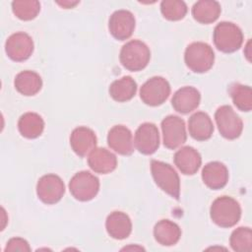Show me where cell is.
<instances>
[{
    "label": "cell",
    "mask_w": 252,
    "mask_h": 252,
    "mask_svg": "<svg viewBox=\"0 0 252 252\" xmlns=\"http://www.w3.org/2000/svg\"><path fill=\"white\" fill-rule=\"evenodd\" d=\"M170 94V85L162 77L149 79L140 90V97L144 103L150 106L162 104Z\"/></svg>",
    "instance_id": "8"
},
{
    "label": "cell",
    "mask_w": 252,
    "mask_h": 252,
    "mask_svg": "<svg viewBox=\"0 0 252 252\" xmlns=\"http://www.w3.org/2000/svg\"><path fill=\"white\" fill-rule=\"evenodd\" d=\"M162 142L165 148L174 150L186 142L185 122L176 115H168L161 121Z\"/></svg>",
    "instance_id": "9"
},
{
    "label": "cell",
    "mask_w": 252,
    "mask_h": 252,
    "mask_svg": "<svg viewBox=\"0 0 252 252\" xmlns=\"http://www.w3.org/2000/svg\"><path fill=\"white\" fill-rule=\"evenodd\" d=\"M250 44H251V41L250 40H248V42H247V44H246V46H245V50H244V54H245V56H246V58H247V60L250 62L251 61V52H250Z\"/></svg>",
    "instance_id": "33"
},
{
    "label": "cell",
    "mask_w": 252,
    "mask_h": 252,
    "mask_svg": "<svg viewBox=\"0 0 252 252\" xmlns=\"http://www.w3.org/2000/svg\"><path fill=\"white\" fill-rule=\"evenodd\" d=\"M70 146L79 157L89 156L96 146V136L94 132L85 126L77 127L70 136Z\"/></svg>",
    "instance_id": "15"
},
{
    "label": "cell",
    "mask_w": 252,
    "mask_h": 252,
    "mask_svg": "<svg viewBox=\"0 0 252 252\" xmlns=\"http://www.w3.org/2000/svg\"><path fill=\"white\" fill-rule=\"evenodd\" d=\"M220 5L217 1L201 0L192 7L193 18L201 24H211L218 20L220 14Z\"/></svg>",
    "instance_id": "24"
},
{
    "label": "cell",
    "mask_w": 252,
    "mask_h": 252,
    "mask_svg": "<svg viewBox=\"0 0 252 252\" xmlns=\"http://www.w3.org/2000/svg\"><path fill=\"white\" fill-rule=\"evenodd\" d=\"M18 129L21 135L28 139H34L41 135L44 129V121L35 112L23 114L18 121Z\"/></svg>",
    "instance_id": "25"
},
{
    "label": "cell",
    "mask_w": 252,
    "mask_h": 252,
    "mask_svg": "<svg viewBox=\"0 0 252 252\" xmlns=\"http://www.w3.org/2000/svg\"><path fill=\"white\" fill-rule=\"evenodd\" d=\"M129 248H131V249H140V250H144L143 247H139V246H137V247H136V246H134V247H133V246H132V247H125V248H123L122 250H127V249H129Z\"/></svg>",
    "instance_id": "34"
},
{
    "label": "cell",
    "mask_w": 252,
    "mask_h": 252,
    "mask_svg": "<svg viewBox=\"0 0 252 252\" xmlns=\"http://www.w3.org/2000/svg\"><path fill=\"white\" fill-rule=\"evenodd\" d=\"M151 172L156 184L169 196L179 199L180 179L175 169L168 163L153 159Z\"/></svg>",
    "instance_id": "5"
},
{
    "label": "cell",
    "mask_w": 252,
    "mask_h": 252,
    "mask_svg": "<svg viewBox=\"0 0 252 252\" xmlns=\"http://www.w3.org/2000/svg\"><path fill=\"white\" fill-rule=\"evenodd\" d=\"M202 179L205 185L210 189H221L228 181V170L223 163L211 161L203 167Z\"/></svg>",
    "instance_id": "18"
},
{
    "label": "cell",
    "mask_w": 252,
    "mask_h": 252,
    "mask_svg": "<svg viewBox=\"0 0 252 252\" xmlns=\"http://www.w3.org/2000/svg\"><path fill=\"white\" fill-rule=\"evenodd\" d=\"M234 105L241 111H250L252 108V91L249 86L234 84L229 89Z\"/></svg>",
    "instance_id": "27"
},
{
    "label": "cell",
    "mask_w": 252,
    "mask_h": 252,
    "mask_svg": "<svg viewBox=\"0 0 252 252\" xmlns=\"http://www.w3.org/2000/svg\"><path fill=\"white\" fill-rule=\"evenodd\" d=\"M14 85L20 94L30 96L34 95L40 91L42 87V80L37 73L26 70L16 76Z\"/></svg>",
    "instance_id": "23"
},
{
    "label": "cell",
    "mask_w": 252,
    "mask_h": 252,
    "mask_svg": "<svg viewBox=\"0 0 252 252\" xmlns=\"http://www.w3.org/2000/svg\"><path fill=\"white\" fill-rule=\"evenodd\" d=\"M213 39L216 47L224 53L238 50L243 42V33L238 26L230 22H220L214 30Z\"/></svg>",
    "instance_id": "4"
},
{
    "label": "cell",
    "mask_w": 252,
    "mask_h": 252,
    "mask_svg": "<svg viewBox=\"0 0 252 252\" xmlns=\"http://www.w3.org/2000/svg\"><path fill=\"white\" fill-rule=\"evenodd\" d=\"M218 129L222 137L228 140L238 138L243 130L241 118L229 105L220 106L215 113Z\"/></svg>",
    "instance_id": "7"
},
{
    "label": "cell",
    "mask_w": 252,
    "mask_h": 252,
    "mask_svg": "<svg viewBox=\"0 0 252 252\" xmlns=\"http://www.w3.org/2000/svg\"><path fill=\"white\" fill-rule=\"evenodd\" d=\"M134 145L143 155L154 154L159 146L158 129L154 123L141 124L135 133Z\"/></svg>",
    "instance_id": "12"
},
{
    "label": "cell",
    "mask_w": 252,
    "mask_h": 252,
    "mask_svg": "<svg viewBox=\"0 0 252 252\" xmlns=\"http://www.w3.org/2000/svg\"><path fill=\"white\" fill-rule=\"evenodd\" d=\"M105 227L107 233L114 239H125L132 231L130 218L123 212H112L106 218Z\"/></svg>",
    "instance_id": "21"
},
{
    "label": "cell",
    "mask_w": 252,
    "mask_h": 252,
    "mask_svg": "<svg viewBox=\"0 0 252 252\" xmlns=\"http://www.w3.org/2000/svg\"><path fill=\"white\" fill-rule=\"evenodd\" d=\"M155 239L161 245L171 246L176 244L181 236V229L169 220H161L154 227Z\"/></svg>",
    "instance_id": "22"
},
{
    "label": "cell",
    "mask_w": 252,
    "mask_h": 252,
    "mask_svg": "<svg viewBox=\"0 0 252 252\" xmlns=\"http://www.w3.org/2000/svg\"><path fill=\"white\" fill-rule=\"evenodd\" d=\"M88 163L96 173L106 174L117 166V158L114 154L104 148H94L88 157Z\"/></svg>",
    "instance_id": "19"
},
{
    "label": "cell",
    "mask_w": 252,
    "mask_h": 252,
    "mask_svg": "<svg viewBox=\"0 0 252 252\" xmlns=\"http://www.w3.org/2000/svg\"><path fill=\"white\" fill-rule=\"evenodd\" d=\"M210 216L217 225L220 227H231L239 221L241 208L233 198L221 196L212 203Z\"/></svg>",
    "instance_id": "1"
},
{
    "label": "cell",
    "mask_w": 252,
    "mask_h": 252,
    "mask_svg": "<svg viewBox=\"0 0 252 252\" xmlns=\"http://www.w3.org/2000/svg\"><path fill=\"white\" fill-rule=\"evenodd\" d=\"M188 130L190 136L197 141H206L210 139L214 132V125L211 117L198 111L192 114L188 120Z\"/></svg>",
    "instance_id": "20"
},
{
    "label": "cell",
    "mask_w": 252,
    "mask_h": 252,
    "mask_svg": "<svg viewBox=\"0 0 252 252\" xmlns=\"http://www.w3.org/2000/svg\"><path fill=\"white\" fill-rule=\"evenodd\" d=\"M162 16L169 21H179L187 14L185 2L179 0H164L160 3Z\"/></svg>",
    "instance_id": "30"
},
{
    "label": "cell",
    "mask_w": 252,
    "mask_h": 252,
    "mask_svg": "<svg viewBox=\"0 0 252 252\" xmlns=\"http://www.w3.org/2000/svg\"><path fill=\"white\" fill-rule=\"evenodd\" d=\"M173 160L177 168L185 175L195 174L202 163V158L199 152L189 146L180 148L174 154Z\"/></svg>",
    "instance_id": "17"
},
{
    "label": "cell",
    "mask_w": 252,
    "mask_h": 252,
    "mask_svg": "<svg viewBox=\"0 0 252 252\" xmlns=\"http://www.w3.org/2000/svg\"><path fill=\"white\" fill-rule=\"evenodd\" d=\"M65 193L63 180L56 174H45L38 179L36 194L38 199L47 205H52L61 200Z\"/></svg>",
    "instance_id": "10"
},
{
    "label": "cell",
    "mask_w": 252,
    "mask_h": 252,
    "mask_svg": "<svg viewBox=\"0 0 252 252\" xmlns=\"http://www.w3.org/2000/svg\"><path fill=\"white\" fill-rule=\"evenodd\" d=\"M5 251H31V247L28 241L24 238L13 237L7 242Z\"/></svg>",
    "instance_id": "31"
},
{
    "label": "cell",
    "mask_w": 252,
    "mask_h": 252,
    "mask_svg": "<svg viewBox=\"0 0 252 252\" xmlns=\"http://www.w3.org/2000/svg\"><path fill=\"white\" fill-rule=\"evenodd\" d=\"M107 144L110 149L122 156H129L134 152L132 133L123 125H115L108 131Z\"/></svg>",
    "instance_id": "14"
},
{
    "label": "cell",
    "mask_w": 252,
    "mask_h": 252,
    "mask_svg": "<svg viewBox=\"0 0 252 252\" xmlns=\"http://www.w3.org/2000/svg\"><path fill=\"white\" fill-rule=\"evenodd\" d=\"M137 92V83L130 76H124L115 80L109 87L110 96L118 101L124 102L130 100Z\"/></svg>",
    "instance_id": "26"
},
{
    "label": "cell",
    "mask_w": 252,
    "mask_h": 252,
    "mask_svg": "<svg viewBox=\"0 0 252 252\" xmlns=\"http://www.w3.org/2000/svg\"><path fill=\"white\" fill-rule=\"evenodd\" d=\"M186 66L194 73H205L209 71L215 61L213 48L205 42L196 41L189 44L184 53Z\"/></svg>",
    "instance_id": "3"
},
{
    "label": "cell",
    "mask_w": 252,
    "mask_h": 252,
    "mask_svg": "<svg viewBox=\"0 0 252 252\" xmlns=\"http://www.w3.org/2000/svg\"><path fill=\"white\" fill-rule=\"evenodd\" d=\"M201 100V94L199 91L194 87H183L177 90L172 98L171 104L174 110L179 113L187 114L195 110Z\"/></svg>",
    "instance_id": "16"
},
{
    "label": "cell",
    "mask_w": 252,
    "mask_h": 252,
    "mask_svg": "<svg viewBox=\"0 0 252 252\" xmlns=\"http://www.w3.org/2000/svg\"><path fill=\"white\" fill-rule=\"evenodd\" d=\"M229 244L234 251L250 252L252 249L251 228L246 226H240L234 229L230 235Z\"/></svg>",
    "instance_id": "29"
},
{
    "label": "cell",
    "mask_w": 252,
    "mask_h": 252,
    "mask_svg": "<svg viewBox=\"0 0 252 252\" xmlns=\"http://www.w3.org/2000/svg\"><path fill=\"white\" fill-rule=\"evenodd\" d=\"M135 17L128 10H117L109 18L108 29L118 40L128 39L135 30Z\"/></svg>",
    "instance_id": "13"
},
{
    "label": "cell",
    "mask_w": 252,
    "mask_h": 252,
    "mask_svg": "<svg viewBox=\"0 0 252 252\" xmlns=\"http://www.w3.org/2000/svg\"><path fill=\"white\" fill-rule=\"evenodd\" d=\"M72 196L79 201L87 202L94 199L99 190V180L87 170L77 172L69 182Z\"/></svg>",
    "instance_id": "6"
},
{
    "label": "cell",
    "mask_w": 252,
    "mask_h": 252,
    "mask_svg": "<svg viewBox=\"0 0 252 252\" xmlns=\"http://www.w3.org/2000/svg\"><path fill=\"white\" fill-rule=\"evenodd\" d=\"M57 4L60 5V6L63 7V8H65V9H69V8H73V7H75L77 4H79V1H63V2L58 1Z\"/></svg>",
    "instance_id": "32"
},
{
    "label": "cell",
    "mask_w": 252,
    "mask_h": 252,
    "mask_svg": "<svg viewBox=\"0 0 252 252\" xmlns=\"http://www.w3.org/2000/svg\"><path fill=\"white\" fill-rule=\"evenodd\" d=\"M14 15L23 21L34 19L40 11V3L36 0H17L12 2Z\"/></svg>",
    "instance_id": "28"
},
{
    "label": "cell",
    "mask_w": 252,
    "mask_h": 252,
    "mask_svg": "<svg viewBox=\"0 0 252 252\" xmlns=\"http://www.w3.org/2000/svg\"><path fill=\"white\" fill-rule=\"evenodd\" d=\"M5 51L8 57L14 61H25L33 52L32 38L24 32H15L7 38Z\"/></svg>",
    "instance_id": "11"
},
{
    "label": "cell",
    "mask_w": 252,
    "mask_h": 252,
    "mask_svg": "<svg viewBox=\"0 0 252 252\" xmlns=\"http://www.w3.org/2000/svg\"><path fill=\"white\" fill-rule=\"evenodd\" d=\"M151 51L146 43L141 40L133 39L125 43L119 54L122 66L132 72L143 70L149 63Z\"/></svg>",
    "instance_id": "2"
}]
</instances>
